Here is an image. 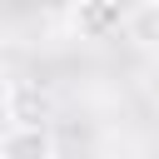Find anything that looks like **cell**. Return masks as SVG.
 <instances>
[{"label":"cell","mask_w":159,"mask_h":159,"mask_svg":"<svg viewBox=\"0 0 159 159\" xmlns=\"http://www.w3.org/2000/svg\"><path fill=\"white\" fill-rule=\"evenodd\" d=\"M0 159H55V129L50 124H10L0 134Z\"/></svg>","instance_id":"cell-1"},{"label":"cell","mask_w":159,"mask_h":159,"mask_svg":"<svg viewBox=\"0 0 159 159\" xmlns=\"http://www.w3.org/2000/svg\"><path fill=\"white\" fill-rule=\"evenodd\" d=\"M5 119H10V124H50V99H45L35 84H15V80H10Z\"/></svg>","instance_id":"cell-2"},{"label":"cell","mask_w":159,"mask_h":159,"mask_svg":"<svg viewBox=\"0 0 159 159\" xmlns=\"http://www.w3.org/2000/svg\"><path fill=\"white\" fill-rule=\"evenodd\" d=\"M124 40L134 45V50H144V55H159V5H149V0H139L124 20Z\"/></svg>","instance_id":"cell-3"},{"label":"cell","mask_w":159,"mask_h":159,"mask_svg":"<svg viewBox=\"0 0 159 159\" xmlns=\"http://www.w3.org/2000/svg\"><path fill=\"white\" fill-rule=\"evenodd\" d=\"M149 5H159V0H149Z\"/></svg>","instance_id":"cell-4"}]
</instances>
